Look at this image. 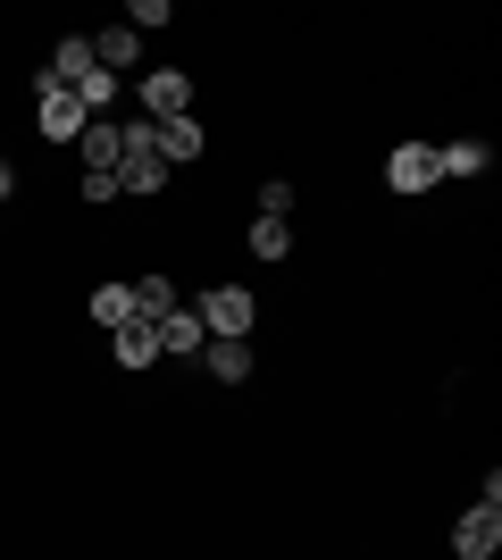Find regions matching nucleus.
<instances>
[{
    "mask_svg": "<svg viewBox=\"0 0 502 560\" xmlns=\"http://www.w3.org/2000/svg\"><path fill=\"white\" fill-rule=\"evenodd\" d=\"M167 176H176V167L160 160V142H151V117H143V126H118V192H143V201H151Z\"/></svg>",
    "mask_w": 502,
    "mask_h": 560,
    "instance_id": "obj_1",
    "label": "nucleus"
},
{
    "mask_svg": "<svg viewBox=\"0 0 502 560\" xmlns=\"http://www.w3.org/2000/svg\"><path fill=\"white\" fill-rule=\"evenodd\" d=\"M192 318H201V335H252V293L243 284H210L192 302Z\"/></svg>",
    "mask_w": 502,
    "mask_h": 560,
    "instance_id": "obj_2",
    "label": "nucleus"
},
{
    "mask_svg": "<svg viewBox=\"0 0 502 560\" xmlns=\"http://www.w3.org/2000/svg\"><path fill=\"white\" fill-rule=\"evenodd\" d=\"M34 93H43V135L50 142H75V135H84V126H93V117H84V101H75L68 93V84H59V75H34Z\"/></svg>",
    "mask_w": 502,
    "mask_h": 560,
    "instance_id": "obj_3",
    "label": "nucleus"
},
{
    "mask_svg": "<svg viewBox=\"0 0 502 560\" xmlns=\"http://www.w3.org/2000/svg\"><path fill=\"white\" fill-rule=\"evenodd\" d=\"M453 552H460V560H494V552H502V502H469V511H460Z\"/></svg>",
    "mask_w": 502,
    "mask_h": 560,
    "instance_id": "obj_4",
    "label": "nucleus"
},
{
    "mask_svg": "<svg viewBox=\"0 0 502 560\" xmlns=\"http://www.w3.org/2000/svg\"><path fill=\"white\" fill-rule=\"evenodd\" d=\"M135 101H143V117H151V126H160V117H185L192 75H185V68H151L143 84H135Z\"/></svg>",
    "mask_w": 502,
    "mask_h": 560,
    "instance_id": "obj_5",
    "label": "nucleus"
},
{
    "mask_svg": "<svg viewBox=\"0 0 502 560\" xmlns=\"http://www.w3.org/2000/svg\"><path fill=\"white\" fill-rule=\"evenodd\" d=\"M435 176H444V167H435V142H402V151L385 160V185L394 192H428Z\"/></svg>",
    "mask_w": 502,
    "mask_h": 560,
    "instance_id": "obj_6",
    "label": "nucleus"
},
{
    "mask_svg": "<svg viewBox=\"0 0 502 560\" xmlns=\"http://www.w3.org/2000/svg\"><path fill=\"white\" fill-rule=\"evenodd\" d=\"M151 335H160V360H201V343H210V335H201V318H192V302H176Z\"/></svg>",
    "mask_w": 502,
    "mask_h": 560,
    "instance_id": "obj_7",
    "label": "nucleus"
},
{
    "mask_svg": "<svg viewBox=\"0 0 502 560\" xmlns=\"http://www.w3.org/2000/svg\"><path fill=\"white\" fill-rule=\"evenodd\" d=\"M151 142H160V160L167 167H185V160H201V142H210V135H201V117H160V126H151Z\"/></svg>",
    "mask_w": 502,
    "mask_h": 560,
    "instance_id": "obj_8",
    "label": "nucleus"
},
{
    "mask_svg": "<svg viewBox=\"0 0 502 560\" xmlns=\"http://www.w3.org/2000/svg\"><path fill=\"white\" fill-rule=\"evenodd\" d=\"M201 369H210L218 385H243V376H252V335H210V343H201Z\"/></svg>",
    "mask_w": 502,
    "mask_h": 560,
    "instance_id": "obj_9",
    "label": "nucleus"
},
{
    "mask_svg": "<svg viewBox=\"0 0 502 560\" xmlns=\"http://www.w3.org/2000/svg\"><path fill=\"white\" fill-rule=\"evenodd\" d=\"M84 43H93V68H101V75H126V68H135V50H143V34L101 25V34H84Z\"/></svg>",
    "mask_w": 502,
    "mask_h": 560,
    "instance_id": "obj_10",
    "label": "nucleus"
},
{
    "mask_svg": "<svg viewBox=\"0 0 502 560\" xmlns=\"http://www.w3.org/2000/svg\"><path fill=\"white\" fill-rule=\"evenodd\" d=\"M75 142H84V176H118V126L109 117H93Z\"/></svg>",
    "mask_w": 502,
    "mask_h": 560,
    "instance_id": "obj_11",
    "label": "nucleus"
},
{
    "mask_svg": "<svg viewBox=\"0 0 502 560\" xmlns=\"http://www.w3.org/2000/svg\"><path fill=\"white\" fill-rule=\"evenodd\" d=\"M109 351H118V369H151V360H160V335H151L143 318H126V327H118V343H109Z\"/></svg>",
    "mask_w": 502,
    "mask_h": 560,
    "instance_id": "obj_12",
    "label": "nucleus"
},
{
    "mask_svg": "<svg viewBox=\"0 0 502 560\" xmlns=\"http://www.w3.org/2000/svg\"><path fill=\"white\" fill-rule=\"evenodd\" d=\"M167 310H176V284H167V277H160V268H151V277H143V284H135V318H143V327H160Z\"/></svg>",
    "mask_w": 502,
    "mask_h": 560,
    "instance_id": "obj_13",
    "label": "nucleus"
},
{
    "mask_svg": "<svg viewBox=\"0 0 502 560\" xmlns=\"http://www.w3.org/2000/svg\"><path fill=\"white\" fill-rule=\"evenodd\" d=\"M50 75H59V84H84V75H93V43H84V34H68V43L50 50Z\"/></svg>",
    "mask_w": 502,
    "mask_h": 560,
    "instance_id": "obj_14",
    "label": "nucleus"
},
{
    "mask_svg": "<svg viewBox=\"0 0 502 560\" xmlns=\"http://www.w3.org/2000/svg\"><path fill=\"white\" fill-rule=\"evenodd\" d=\"M486 160H494L486 142H444V151H435V167H444V176H486Z\"/></svg>",
    "mask_w": 502,
    "mask_h": 560,
    "instance_id": "obj_15",
    "label": "nucleus"
},
{
    "mask_svg": "<svg viewBox=\"0 0 502 560\" xmlns=\"http://www.w3.org/2000/svg\"><path fill=\"white\" fill-rule=\"evenodd\" d=\"M93 318H101L109 335H118L126 318H135V284H101V293H93Z\"/></svg>",
    "mask_w": 502,
    "mask_h": 560,
    "instance_id": "obj_16",
    "label": "nucleus"
},
{
    "mask_svg": "<svg viewBox=\"0 0 502 560\" xmlns=\"http://www.w3.org/2000/svg\"><path fill=\"white\" fill-rule=\"evenodd\" d=\"M293 252V226L285 218H260V226H252V259H285Z\"/></svg>",
    "mask_w": 502,
    "mask_h": 560,
    "instance_id": "obj_17",
    "label": "nucleus"
},
{
    "mask_svg": "<svg viewBox=\"0 0 502 560\" xmlns=\"http://www.w3.org/2000/svg\"><path fill=\"white\" fill-rule=\"evenodd\" d=\"M68 93L84 101V117H101V109H109V101H118V75H101V68H93V75H84V84H68Z\"/></svg>",
    "mask_w": 502,
    "mask_h": 560,
    "instance_id": "obj_18",
    "label": "nucleus"
},
{
    "mask_svg": "<svg viewBox=\"0 0 502 560\" xmlns=\"http://www.w3.org/2000/svg\"><path fill=\"white\" fill-rule=\"evenodd\" d=\"M260 218H293V185H285V176H268V185H260Z\"/></svg>",
    "mask_w": 502,
    "mask_h": 560,
    "instance_id": "obj_19",
    "label": "nucleus"
},
{
    "mask_svg": "<svg viewBox=\"0 0 502 560\" xmlns=\"http://www.w3.org/2000/svg\"><path fill=\"white\" fill-rule=\"evenodd\" d=\"M143 25H167V0H135L126 9V34H143Z\"/></svg>",
    "mask_w": 502,
    "mask_h": 560,
    "instance_id": "obj_20",
    "label": "nucleus"
},
{
    "mask_svg": "<svg viewBox=\"0 0 502 560\" xmlns=\"http://www.w3.org/2000/svg\"><path fill=\"white\" fill-rule=\"evenodd\" d=\"M9 192H17V176H9V160H0V201H9Z\"/></svg>",
    "mask_w": 502,
    "mask_h": 560,
    "instance_id": "obj_21",
    "label": "nucleus"
}]
</instances>
